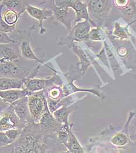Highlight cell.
<instances>
[{
	"label": "cell",
	"instance_id": "cell-19",
	"mask_svg": "<svg viewBox=\"0 0 136 153\" xmlns=\"http://www.w3.org/2000/svg\"><path fill=\"white\" fill-rule=\"evenodd\" d=\"M129 27V26L128 25L123 26L119 22H115L114 23V30L111 34L120 40H129L130 39Z\"/></svg>",
	"mask_w": 136,
	"mask_h": 153
},
{
	"label": "cell",
	"instance_id": "cell-14",
	"mask_svg": "<svg viewBox=\"0 0 136 153\" xmlns=\"http://www.w3.org/2000/svg\"><path fill=\"white\" fill-rule=\"evenodd\" d=\"M70 48L72 49L73 53H74L78 56V57H79V63L78 64V65L80 66L79 72L82 74H85L87 71L88 68L91 65H92V61L89 55L87 53V51H84L79 45L77 43V42L72 44Z\"/></svg>",
	"mask_w": 136,
	"mask_h": 153
},
{
	"label": "cell",
	"instance_id": "cell-21",
	"mask_svg": "<svg viewBox=\"0 0 136 153\" xmlns=\"http://www.w3.org/2000/svg\"><path fill=\"white\" fill-rule=\"evenodd\" d=\"M65 147L68 150V152L74 153H84V149L79 144L78 140L75 137L72 131V129L70 131L68 140L64 144Z\"/></svg>",
	"mask_w": 136,
	"mask_h": 153
},
{
	"label": "cell",
	"instance_id": "cell-4",
	"mask_svg": "<svg viewBox=\"0 0 136 153\" xmlns=\"http://www.w3.org/2000/svg\"><path fill=\"white\" fill-rule=\"evenodd\" d=\"M44 8L50 9L53 13V18L67 30H71L72 27V22L74 23L76 19L75 12L72 8L59 7L55 4V0H49Z\"/></svg>",
	"mask_w": 136,
	"mask_h": 153
},
{
	"label": "cell",
	"instance_id": "cell-11",
	"mask_svg": "<svg viewBox=\"0 0 136 153\" xmlns=\"http://www.w3.org/2000/svg\"><path fill=\"white\" fill-rule=\"evenodd\" d=\"M12 108L18 117L23 128L32 121L31 118L28 105V96L19 99L12 104Z\"/></svg>",
	"mask_w": 136,
	"mask_h": 153
},
{
	"label": "cell",
	"instance_id": "cell-8",
	"mask_svg": "<svg viewBox=\"0 0 136 153\" xmlns=\"http://www.w3.org/2000/svg\"><path fill=\"white\" fill-rule=\"evenodd\" d=\"M40 128L43 133L47 136L57 133L61 126V123L58 122L49 108L48 103L43 113L40 120Z\"/></svg>",
	"mask_w": 136,
	"mask_h": 153
},
{
	"label": "cell",
	"instance_id": "cell-27",
	"mask_svg": "<svg viewBox=\"0 0 136 153\" xmlns=\"http://www.w3.org/2000/svg\"><path fill=\"white\" fill-rule=\"evenodd\" d=\"M133 120H135V122H133V125L130 126V127H129L130 138H131L132 141L133 143V148L135 146H136V114L135 115V116L133 117Z\"/></svg>",
	"mask_w": 136,
	"mask_h": 153
},
{
	"label": "cell",
	"instance_id": "cell-23",
	"mask_svg": "<svg viewBox=\"0 0 136 153\" xmlns=\"http://www.w3.org/2000/svg\"><path fill=\"white\" fill-rule=\"evenodd\" d=\"M22 130L23 129H21L13 128V129H11L8 131H4V132L13 144L19 139V137L22 134Z\"/></svg>",
	"mask_w": 136,
	"mask_h": 153
},
{
	"label": "cell",
	"instance_id": "cell-30",
	"mask_svg": "<svg viewBox=\"0 0 136 153\" xmlns=\"http://www.w3.org/2000/svg\"><path fill=\"white\" fill-rule=\"evenodd\" d=\"M132 71L133 72V77H134V78H135V79L136 80V66L135 68H133V69H132Z\"/></svg>",
	"mask_w": 136,
	"mask_h": 153
},
{
	"label": "cell",
	"instance_id": "cell-28",
	"mask_svg": "<svg viewBox=\"0 0 136 153\" xmlns=\"http://www.w3.org/2000/svg\"><path fill=\"white\" fill-rule=\"evenodd\" d=\"M18 40H14L11 39L8 33L0 31V44H7L10 43H15Z\"/></svg>",
	"mask_w": 136,
	"mask_h": 153
},
{
	"label": "cell",
	"instance_id": "cell-6",
	"mask_svg": "<svg viewBox=\"0 0 136 153\" xmlns=\"http://www.w3.org/2000/svg\"><path fill=\"white\" fill-rule=\"evenodd\" d=\"M34 29V25L31 26L27 30H18V32L20 34L18 39L20 42V49L21 56L25 59L34 61L42 65H46L42 59H40L34 53L31 46V37L32 33Z\"/></svg>",
	"mask_w": 136,
	"mask_h": 153
},
{
	"label": "cell",
	"instance_id": "cell-2",
	"mask_svg": "<svg viewBox=\"0 0 136 153\" xmlns=\"http://www.w3.org/2000/svg\"><path fill=\"white\" fill-rule=\"evenodd\" d=\"M93 27H104L113 8L112 0H84Z\"/></svg>",
	"mask_w": 136,
	"mask_h": 153
},
{
	"label": "cell",
	"instance_id": "cell-25",
	"mask_svg": "<svg viewBox=\"0 0 136 153\" xmlns=\"http://www.w3.org/2000/svg\"><path fill=\"white\" fill-rule=\"evenodd\" d=\"M16 25H9L4 21V20L0 18V31L5 33H12L16 30Z\"/></svg>",
	"mask_w": 136,
	"mask_h": 153
},
{
	"label": "cell",
	"instance_id": "cell-24",
	"mask_svg": "<svg viewBox=\"0 0 136 153\" xmlns=\"http://www.w3.org/2000/svg\"><path fill=\"white\" fill-rule=\"evenodd\" d=\"M79 1H84V0H55V2L56 5L59 7L72 8L75 4Z\"/></svg>",
	"mask_w": 136,
	"mask_h": 153
},
{
	"label": "cell",
	"instance_id": "cell-9",
	"mask_svg": "<svg viewBox=\"0 0 136 153\" xmlns=\"http://www.w3.org/2000/svg\"><path fill=\"white\" fill-rule=\"evenodd\" d=\"M26 12L31 17L38 21L40 34H43L45 33L46 30L43 27V22L49 18H53V11L50 9L40 8L31 4H29L26 7Z\"/></svg>",
	"mask_w": 136,
	"mask_h": 153
},
{
	"label": "cell",
	"instance_id": "cell-31",
	"mask_svg": "<svg viewBox=\"0 0 136 153\" xmlns=\"http://www.w3.org/2000/svg\"><path fill=\"white\" fill-rule=\"evenodd\" d=\"M135 1H136V0H135Z\"/></svg>",
	"mask_w": 136,
	"mask_h": 153
},
{
	"label": "cell",
	"instance_id": "cell-22",
	"mask_svg": "<svg viewBox=\"0 0 136 153\" xmlns=\"http://www.w3.org/2000/svg\"><path fill=\"white\" fill-rule=\"evenodd\" d=\"M72 124L69 125V123L62 124L60 128L57 132V137L58 140L64 144L68 140L70 131L72 129Z\"/></svg>",
	"mask_w": 136,
	"mask_h": 153
},
{
	"label": "cell",
	"instance_id": "cell-20",
	"mask_svg": "<svg viewBox=\"0 0 136 153\" xmlns=\"http://www.w3.org/2000/svg\"><path fill=\"white\" fill-rule=\"evenodd\" d=\"M74 111V109L70 108V106L64 104L61 107L56 109L53 115L56 120L61 124L68 123V117L70 114Z\"/></svg>",
	"mask_w": 136,
	"mask_h": 153
},
{
	"label": "cell",
	"instance_id": "cell-18",
	"mask_svg": "<svg viewBox=\"0 0 136 153\" xmlns=\"http://www.w3.org/2000/svg\"><path fill=\"white\" fill-rule=\"evenodd\" d=\"M4 21L9 25H16L19 16L18 13L14 10L7 9L2 5H1V15Z\"/></svg>",
	"mask_w": 136,
	"mask_h": 153
},
{
	"label": "cell",
	"instance_id": "cell-10",
	"mask_svg": "<svg viewBox=\"0 0 136 153\" xmlns=\"http://www.w3.org/2000/svg\"><path fill=\"white\" fill-rule=\"evenodd\" d=\"M21 56L20 42L0 44V60L2 62H12L18 59Z\"/></svg>",
	"mask_w": 136,
	"mask_h": 153
},
{
	"label": "cell",
	"instance_id": "cell-15",
	"mask_svg": "<svg viewBox=\"0 0 136 153\" xmlns=\"http://www.w3.org/2000/svg\"><path fill=\"white\" fill-rule=\"evenodd\" d=\"M29 4L28 0H0L1 5L16 11L19 17L26 11Z\"/></svg>",
	"mask_w": 136,
	"mask_h": 153
},
{
	"label": "cell",
	"instance_id": "cell-13",
	"mask_svg": "<svg viewBox=\"0 0 136 153\" xmlns=\"http://www.w3.org/2000/svg\"><path fill=\"white\" fill-rule=\"evenodd\" d=\"M31 94V93L25 88L11 89L1 90L0 97L3 103L12 104L17 100L28 96Z\"/></svg>",
	"mask_w": 136,
	"mask_h": 153
},
{
	"label": "cell",
	"instance_id": "cell-16",
	"mask_svg": "<svg viewBox=\"0 0 136 153\" xmlns=\"http://www.w3.org/2000/svg\"><path fill=\"white\" fill-rule=\"evenodd\" d=\"M25 79L2 77L0 79V90H7L11 89H21L23 88Z\"/></svg>",
	"mask_w": 136,
	"mask_h": 153
},
{
	"label": "cell",
	"instance_id": "cell-7",
	"mask_svg": "<svg viewBox=\"0 0 136 153\" xmlns=\"http://www.w3.org/2000/svg\"><path fill=\"white\" fill-rule=\"evenodd\" d=\"M18 128L23 129V126L21 124L18 117L10 104L1 112L0 120V131H4L11 129Z\"/></svg>",
	"mask_w": 136,
	"mask_h": 153
},
{
	"label": "cell",
	"instance_id": "cell-12",
	"mask_svg": "<svg viewBox=\"0 0 136 153\" xmlns=\"http://www.w3.org/2000/svg\"><path fill=\"white\" fill-rule=\"evenodd\" d=\"M56 79V76L49 79H28L24 82L23 88L26 89L31 93L40 91L52 86Z\"/></svg>",
	"mask_w": 136,
	"mask_h": 153
},
{
	"label": "cell",
	"instance_id": "cell-17",
	"mask_svg": "<svg viewBox=\"0 0 136 153\" xmlns=\"http://www.w3.org/2000/svg\"><path fill=\"white\" fill-rule=\"evenodd\" d=\"M107 39V30L104 27L99 26L95 27L91 29L87 36V40L93 42H104Z\"/></svg>",
	"mask_w": 136,
	"mask_h": 153
},
{
	"label": "cell",
	"instance_id": "cell-3",
	"mask_svg": "<svg viewBox=\"0 0 136 153\" xmlns=\"http://www.w3.org/2000/svg\"><path fill=\"white\" fill-rule=\"evenodd\" d=\"M92 25L90 21H83L74 25L68 35L64 37H61L57 42L58 45H67L70 48L71 45L75 42H84L91 31Z\"/></svg>",
	"mask_w": 136,
	"mask_h": 153
},
{
	"label": "cell",
	"instance_id": "cell-26",
	"mask_svg": "<svg viewBox=\"0 0 136 153\" xmlns=\"http://www.w3.org/2000/svg\"><path fill=\"white\" fill-rule=\"evenodd\" d=\"M12 144L4 131H0V147L1 148L6 147Z\"/></svg>",
	"mask_w": 136,
	"mask_h": 153
},
{
	"label": "cell",
	"instance_id": "cell-5",
	"mask_svg": "<svg viewBox=\"0 0 136 153\" xmlns=\"http://www.w3.org/2000/svg\"><path fill=\"white\" fill-rule=\"evenodd\" d=\"M45 90L32 93L28 96V105L30 115L32 120L39 121L47 105Z\"/></svg>",
	"mask_w": 136,
	"mask_h": 153
},
{
	"label": "cell",
	"instance_id": "cell-1",
	"mask_svg": "<svg viewBox=\"0 0 136 153\" xmlns=\"http://www.w3.org/2000/svg\"><path fill=\"white\" fill-rule=\"evenodd\" d=\"M136 114V111L129 112L128 119L121 131H115L112 129V126H110L102 131V134L107 137L104 141H106L108 145L111 146L112 150L122 152L133 149V143L130 138L129 127L131 120Z\"/></svg>",
	"mask_w": 136,
	"mask_h": 153
},
{
	"label": "cell",
	"instance_id": "cell-29",
	"mask_svg": "<svg viewBox=\"0 0 136 153\" xmlns=\"http://www.w3.org/2000/svg\"><path fill=\"white\" fill-rule=\"evenodd\" d=\"M49 0H28L29 4L40 8H44Z\"/></svg>",
	"mask_w": 136,
	"mask_h": 153
}]
</instances>
